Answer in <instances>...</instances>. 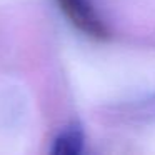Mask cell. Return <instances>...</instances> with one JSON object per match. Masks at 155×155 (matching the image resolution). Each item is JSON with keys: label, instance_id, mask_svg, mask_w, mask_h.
<instances>
[{"label": "cell", "instance_id": "1", "mask_svg": "<svg viewBox=\"0 0 155 155\" xmlns=\"http://www.w3.org/2000/svg\"><path fill=\"white\" fill-rule=\"evenodd\" d=\"M62 14L78 32L94 40H108L112 30L95 0H57Z\"/></svg>", "mask_w": 155, "mask_h": 155}, {"label": "cell", "instance_id": "2", "mask_svg": "<svg viewBox=\"0 0 155 155\" xmlns=\"http://www.w3.org/2000/svg\"><path fill=\"white\" fill-rule=\"evenodd\" d=\"M85 148V134L80 125L72 124L60 130L52 140L50 152L62 155H78Z\"/></svg>", "mask_w": 155, "mask_h": 155}]
</instances>
